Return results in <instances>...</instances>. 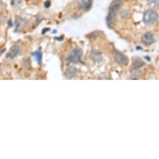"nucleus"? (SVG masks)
<instances>
[{"label":"nucleus","mask_w":159,"mask_h":159,"mask_svg":"<svg viewBox=\"0 0 159 159\" xmlns=\"http://www.w3.org/2000/svg\"><path fill=\"white\" fill-rule=\"evenodd\" d=\"M158 18V13L155 9H148L143 14V22L147 25H152Z\"/></svg>","instance_id":"1"},{"label":"nucleus","mask_w":159,"mask_h":159,"mask_svg":"<svg viewBox=\"0 0 159 159\" xmlns=\"http://www.w3.org/2000/svg\"><path fill=\"white\" fill-rule=\"evenodd\" d=\"M81 56H82V51L79 48H75L72 51L71 53L68 55L67 60L69 63L77 64L81 61Z\"/></svg>","instance_id":"2"},{"label":"nucleus","mask_w":159,"mask_h":159,"mask_svg":"<svg viewBox=\"0 0 159 159\" xmlns=\"http://www.w3.org/2000/svg\"><path fill=\"white\" fill-rule=\"evenodd\" d=\"M114 59H115L117 63H120L122 65H127L128 64V61H129L128 58L117 50L114 51Z\"/></svg>","instance_id":"3"},{"label":"nucleus","mask_w":159,"mask_h":159,"mask_svg":"<svg viewBox=\"0 0 159 159\" xmlns=\"http://www.w3.org/2000/svg\"><path fill=\"white\" fill-rule=\"evenodd\" d=\"M154 41V35L152 32H147L142 36V42L147 46L152 44Z\"/></svg>","instance_id":"4"},{"label":"nucleus","mask_w":159,"mask_h":159,"mask_svg":"<svg viewBox=\"0 0 159 159\" xmlns=\"http://www.w3.org/2000/svg\"><path fill=\"white\" fill-rule=\"evenodd\" d=\"M92 4V0H78V6L81 9L88 11L91 9Z\"/></svg>","instance_id":"5"},{"label":"nucleus","mask_w":159,"mask_h":159,"mask_svg":"<svg viewBox=\"0 0 159 159\" xmlns=\"http://www.w3.org/2000/svg\"><path fill=\"white\" fill-rule=\"evenodd\" d=\"M19 52H20V47L17 45V44H15V45H13L11 48V49H10L9 53L7 55V58L9 59H13L19 53Z\"/></svg>","instance_id":"6"},{"label":"nucleus","mask_w":159,"mask_h":159,"mask_svg":"<svg viewBox=\"0 0 159 159\" xmlns=\"http://www.w3.org/2000/svg\"><path fill=\"white\" fill-rule=\"evenodd\" d=\"M143 66H145V62L141 59H135L132 64L133 69H140Z\"/></svg>","instance_id":"7"},{"label":"nucleus","mask_w":159,"mask_h":159,"mask_svg":"<svg viewBox=\"0 0 159 159\" xmlns=\"http://www.w3.org/2000/svg\"><path fill=\"white\" fill-rule=\"evenodd\" d=\"M122 0H113L111 5H110V7H109V9H113V10L117 12V10L122 7Z\"/></svg>","instance_id":"8"},{"label":"nucleus","mask_w":159,"mask_h":159,"mask_svg":"<svg viewBox=\"0 0 159 159\" xmlns=\"http://www.w3.org/2000/svg\"><path fill=\"white\" fill-rule=\"evenodd\" d=\"M77 73H78V69L75 67H68L67 71H66V77L67 78H72L75 77L77 75Z\"/></svg>","instance_id":"9"},{"label":"nucleus","mask_w":159,"mask_h":159,"mask_svg":"<svg viewBox=\"0 0 159 159\" xmlns=\"http://www.w3.org/2000/svg\"><path fill=\"white\" fill-rule=\"evenodd\" d=\"M91 59L94 61V62H101L102 61V56L98 53V52H96V51H93L91 54Z\"/></svg>","instance_id":"10"},{"label":"nucleus","mask_w":159,"mask_h":159,"mask_svg":"<svg viewBox=\"0 0 159 159\" xmlns=\"http://www.w3.org/2000/svg\"><path fill=\"white\" fill-rule=\"evenodd\" d=\"M33 56H34V57L37 59L38 64H41V62H42V53L39 52V51L34 52V53H33Z\"/></svg>","instance_id":"11"},{"label":"nucleus","mask_w":159,"mask_h":159,"mask_svg":"<svg viewBox=\"0 0 159 159\" xmlns=\"http://www.w3.org/2000/svg\"><path fill=\"white\" fill-rule=\"evenodd\" d=\"M131 76L133 78H138L141 76V73L139 71V69H132L131 71Z\"/></svg>","instance_id":"12"},{"label":"nucleus","mask_w":159,"mask_h":159,"mask_svg":"<svg viewBox=\"0 0 159 159\" xmlns=\"http://www.w3.org/2000/svg\"><path fill=\"white\" fill-rule=\"evenodd\" d=\"M23 20L21 18H17V19H16V22H15V24H16V28L17 29H19L20 27L23 24Z\"/></svg>","instance_id":"13"},{"label":"nucleus","mask_w":159,"mask_h":159,"mask_svg":"<svg viewBox=\"0 0 159 159\" xmlns=\"http://www.w3.org/2000/svg\"><path fill=\"white\" fill-rule=\"evenodd\" d=\"M128 15V10H127V9H124V10H122L121 12V17L122 18H126L127 16Z\"/></svg>","instance_id":"14"},{"label":"nucleus","mask_w":159,"mask_h":159,"mask_svg":"<svg viewBox=\"0 0 159 159\" xmlns=\"http://www.w3.org/2000/svg\"><path fill=\"white\" fill-rule=\"evenodd\" d=\"M150 3L153 6H158L159 4V0H150Z\"/></svg>","instance_id":"15"},{"label":"nucleus","mask_w":159,"mask_h":159,"mask_svg":"<svg viewBox=\"0 0 159 159\" xmlns=\"http://www.w3.org/2000/svg\"><path fill=\"white\" fill-rule=\"evenodd\" d=\"M19 3H21V0H11V4L13 6L18 5Z\"/></svg>","instance_id":"16"},{"label":"nucleus","mask_w":159,"mask_h":159,"mask_svg":"<svg viewBox=\"0 0 159 159\" xmlns=\"http://www.w3.org/2000/svg\"><path fill=\"white\" fill-rule=\"evenodd\" d=\"M51 5V3L49 0H48V1H46L45 3H44V6H45V8H49Z\"/></svg>","instance_id":"17"},{"label":"nucleus","mask_w":159,"mask_h":159,"mask_svg":"<svg viewBox=\"0 0 159 159\" xmlns=\"http://www.w3.org/2000/svg\"><path fill=\"white\" fill-rule=\"evenodd\" d=\"M48 30H49V29H45L42 31V34H44V33H45L46 31H48Z\"/></svg>","instance_id":"18"},{"label":"nucleus","mask_w":159,"mask_h":159,"mask_svg":"<svg viewBox=\"0 0 159 159\" xmlns=\"http://www.w3.org/2000/svg\"><path fill=\"white\" fill-rule=\"evenodd\" d=\"M35 1H38V0H35Z\"/></svg>","instance_id":"19"}]
</instances>
